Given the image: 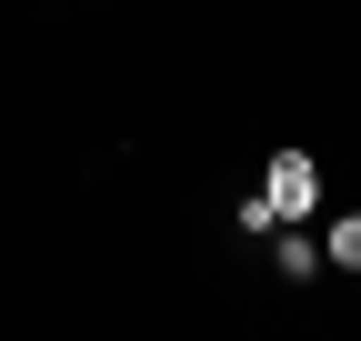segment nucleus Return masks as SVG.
Segmentation results:
<instances>
[{"label":"nucleus","mask_w":361,"mask_h":341,"mask_svg":"<svg viewBox=\"0 0 361 341\" xmlns=\"http://www.w3.org/2000/svg\"><path fill=\"white\" fill-rule=\"evenodd\" d=\"M322 261H341V271H361V211H341V221L322 231Z\"/></svg>","instance_id":"nucleus-2"},{"label":"nucleus","mask_w":361,"mask_h":341,"mask_svg":"<svg viewBox=\"0 0 361 341\" xmlns=\"http://www.w3.org/2000/svg\"><path fill=\"white\" fill-rule=\"evenodd\" d=\"M261 201H271V221H311V211H322V161L311 151H271Z\"/></svg>","instance_id":"nucleus-1"},{"label":"nucleus","mask_w":361,"mask_h":341,"mask_svg":"<svg viewBox=\"0 0 361 341\" xmlns=\"http://www.w3.org/2000/svg\"><path fill=\"white\" fill-rule=\"evenodd\" d=\"M311 261H322V241H311V231H291V221H281V271H311Z\"/></svg>","instance_id":"nucleus-3"}]
</instances>
